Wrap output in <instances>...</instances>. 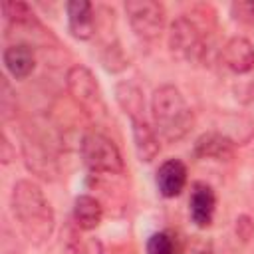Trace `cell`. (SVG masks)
I'll use <instances>...</instances> for the list:
<instances>
[{"mask_svg":"<svg viewBox=\"0 0 254 254\" xmlns=\"http://www.w3.org/2000/svg\"><path fill=\"white\" fill-rule=\"evenodd\" d=\"M14 149H12V145H10V141H8V137L6 135H2V143H0V159H2V163L4 165H8L12 159H14Z\"/></svg>","mask_w":254,"mask_h":254,"instance_id":"22","label":"cell"},{"mask_svg":"<svg viewBox=\"0 0 254 254\" xmlns=\"http://www.w3.org/2000/svg\"><path fill=\"white\" fill-rule=\"evenodd\" d=\"M151 119L159 141L165 143H177L185 139L194 125V113L185 95L175 85H161L153 91Z\"/></svg>","mask_w":254,"mask_h":254,"instance_id":"2","label":"cell"},{"mask_svg":"<svg viewBox=\"0 0 254 254\" xmlns=\"http://www.w3.org/2000/svg\"><path fill=\"white\" fill-rule=\"evenodd\" d=\"M169 50L183 64H200L206 54V44L200 28L187 16H179L169 26Z\"/></svg>","mask_w":254,"mask_h":254,"instance_id":"4","label":"cell"},{"mask_svg":"<svg viewBox=\"0 0 254 254\" xmlns=\"http://www.w3.org/2000/svg\"><path fill=\"white\" fill-rule=\"evenodd\" d=\"M79 153L85 167L95 175H121L125 171L117 145L103 133H85L79 143Z\"/></svg>","mask_w":254,"mask_h":254,"instance_id":"3","label":"cell"},{"mask_svg":"<svg viewBox=\"0 0 254 254\" xmlns=\"http://www.w3.org/2000/svg\"><path fill=\"white\" fill-rule=\"evenodd\" d=\"M189 204H190L189 206L190 220L198 228L210 226V222L214 218V210H216V194H214L212 187H208L206 183H194L192 190H190Z\"/></svg>","mask_w":254,"mask_h":254,"instance_id":"9","label":"cell"},{"mask_svg":"<svg viewBox=\"0 0 254 254\" xmlns=\"http://www.w3.org/2000/svg\"><path fill=\"white\" fill-rule=\"evenodd\" d=\"M2 14H4L6 24H10L14 28H20V26H26V28L38 26L36 14L32 12V8L26 2H4L2 4Z\"/></svg>","mask_w":254,"mask_h":254,"instance_id":"17","label":"cell"},{"mask_svg":"<svg viewBox=\"0 0 254 254\" xmlns=\"http://www.w3.org/2000/svg\"><path fill=\"white\" fill-rule=\"evenodd\" d=\"M250 101H252V105H254V83L250 85Z\"/></svg>","mask_w":254,"mask_h":254,"instance_id":"25","label":"cell"},{"mask_svg":"<svg viewBox=\"0 0 254 254\" xmlns=\"http://www.w3.org/2000/svg\"><path fill=\"white\" fill-rule=\"evenodd\" d=\"M125 14L135 36L145 42L157 40L167 24L165 6L157 0H127Z\"/></svg>","mask_w":254,"mask_h":254,"instance_id":"5","label":"cell"},{"mask_svg":"<svg viewBox=\"0 0 254 254\" xmlns=\"http://www.w3.org/2000/svg\"><path fill=\"white\" fill-rule=\"evenodd\" d=\"M157 189L165 198H175L187 185V165L181 159H167L157 169Z\"/></svg>","mask_w":254,"mask_h":254,"instance_id":"10","label":"cell"},{"mask_svg":"<svg viewBox=\"0 0 254 254\" xmlns=\"http://www.w3.org/2000/svg\"><path fill=\"white\" fill-rule=\"evenodd\" d=\"M103 206L91 194H79L73 202V222L81 230H93L101 224Z\"/></svg>","mask_w":254,"mask_h":254,"instance_id":"14","label":"cell"},{"mask_svg":"<svg viewBox=\"0 0 254 254\" xmlns=\"http://www.w3.org/2000/svg\"><path fill=\"white\" fill-rule=\"evenodd\" d=\"M10 206L22 234L32 244H42L52 236L56 226V212L40 185L30 179L18 181L12 189Z\"/></svg>","mask_w":254,"mask_h":254,"instance_id":"1","label":"cell"},{"mask_svg":"<svg viewBox=\"0 0 254 254\" xmlns=\"http://www.w3.org/2000/svg\"><path fill=\"white\" fill-rule=\"evenodd\" d=\"M2 62L14 79H26L36 67V56L30 44H12L4 50Z\"/></svg>","mask_w":254,"mask_h":254,"instance_id":"11","label":"cell"},{"mask_svg":"<svg viewBox=\"0 0 254 254\" xmlns=\"http://www.w3.org/2000/svg\"><path fill=\"white\" fill-rule=\"evenodd\" d=\"M67 12V30L75 40H89L95 34V16L93 4L87 0H69L65 4Z\"/></svg>","mask_w":254,"mask_h":254,"instance_id":"8","label":"cell"},{"mask_svg":"<svg viewBox=\"0 0 254 254\" xmlns=\"http://www.w3.org/2000/svg\"><path fill=\"white\" fill-rule=\"evenodd\" d=\"M65 87H67L71 99L77 105H81L85 111H89V113H103L105 111L99 83H97V79L89 67H85L81 64L71 65L65 73Z\"/></svg>","mask_w":254,"mask_h":254,"instance_id":"6","label":"cell"},{"mask_svg":"<svg viewBox=\"0 0 254 254\" xmlns=\"http://www.w3.org/2000/svg\"><path fill=\"white\" fill-rule=\"evenodd\" d=\"M222 64L232 73H248L254 69V46L242 36L230 38L222 48Z\"/></svg>","mask_w":254,"mask_h":254,"instance_id":"7","label":"cell"},{"mask_svg":"<svg viewBox=\"0 0 254 254\" xmlns=\"http://www.w3.org/2000/svg\"><path fill=\"white\" fill-rule=\"evenodd\" d=\"M115 95H117V101L119 105L123 107V111L129 115V119H139V117H145V103H143V95L141 91L131 85V83H119L117 89H115Z\"/></svg>","mask_w":254,"mask_h":254,"instance_id":"16","label":"cell"},{"mask_svg":"<svg viewBox=\"0 0 254 254\" xmlns=\"http://www.w3.org/2000/svg\"><path fill=\"white\" fill-rule=\"evenodd\" d=\"M230 14L234 16V20L252 26L254 24V0H250V2H232L230 4Z\"/></svg>","mask_w":254,"mask_h":254,"instance_id":"20","label":"cell"},{"mask_svg":"<svg viewBox=\"0 0 254 254\" xmlns=\"http://www.w3.org/2000/svg\"><path fill=\"white\" fill-rule=\"evenodd\" d=\"M85 254H105V250H103V244H101L99 240L91 238V240L85 244Z\"/></svg>","mask_w":254,"mask_h":254,"instance_id":"23","label":"cell"},{"mask_svg":"<svg viewBox=\"0 0 254 254\" xmlns=\"http://www.w3.org/2000/svg\"><path fill=\"white\" fill-rule=\"evenodd\" d=\"M236 232H238L244 240H248L250 234L254 232V224H252V220H250L248 216H240V218L236 220Z\"/></svg>","mask_w":254,"mask_h":254,"instance_id":"21","label":"cell"},{"mask_svg":"<svg viewBox=\"0 0 254 254\" xmlns=\"http://www.w3.org/2000/svg\"><path fill=\"white\" fill-rule=\"evenodd\" d=\"M131 127H133V143H135L137 157L145 163H151L159 155V149H161L155 129L147 123L145 117L131 119Z\"/></svg>","mask_w":254,"mask_h":254,"instance_id":"13","label":"cell"},{"mask_svg":"<svg viewBox=\"0 0 254 254\" xmlns=\"http://www.w3.org/2000/svg\"><path fill=\"white\" fill-rule=\"evenodd\" d=\"M190 254H214V252H212L210 242H198V244L190 250Z\"/></svg>","mask_w":254,"mask_h":254,"instance_id":"24","label":"cell"},{"mask_svg":"<svg viewBox=\"0 0 254 254\" xmlns=\"http://www.w3.org/2000/svg\"><path fill=\"white\" fill-rule=\"evenodd\" d=\"M145 250H147V254H183V248L179 246L177 236H173L167 230L151 234Z\"/></svg>","mask_w":254,"mask_h":254,"instance_id":"18","label":"cell"},{"mask_svg":"<svg viewBox=\"0 0 254 254\" xmlns=\"http://www.w3.org/2000/svg\"><path fill=\"white\" fill-rule=\"evenodd\" d=\"M0 109L2 119L8 121L12 115H16V93L8 81V77H2V91H0Z\"/></svg>","mask_w":254,"mask_h":254,"instance_id":"19","label":"cell"},{"mask_svg":"<svg viewBox=\"0 0 254 254\" xmlns=\"http://www.w3.org/2000/svg\"><path fill=\"white\" fill-rule=\"evenodd\" d=\"M22 149H24L26 165H28L30 171H34L42 179H50L56 173L54 157L50 155V151L42 143H38L36 139H26L24 145H22Z\"/></svg>","mask_w":254,"mask_h":254,"instance_id":"15","label":"cell"},{"mask_svg":"<svg viewBox=\"0 0 254 254\" xmlns=\"http://www.w3.org/2000/svg\"><path fill=\"white\" fill-rule=\"evenodd\" d=\"M194 155L198 159H214V161H230L234 157V143L222 133L208 131L202 133L194 141Z\"/></svg>","mask_w":254,"mask_h":254,"instance_id":"12","label":"cell"}]
</instances>
